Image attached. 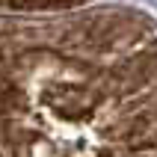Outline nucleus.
<instances>
[{
    "mask_svg": "<svg viewBox=\"0 0 157 157\" xmlns=\"http://www.w3.org/2000/svg\"><path fill=\"white\" fill-rule=\"evenodd\" d=\"M86 0H0V12H65Z\"/></svg>",
    "mask_w": 157,
    "mask_h": 157,
    "instance_id": "obj_1",
    "label": "nucleus"
}]
</instances>
